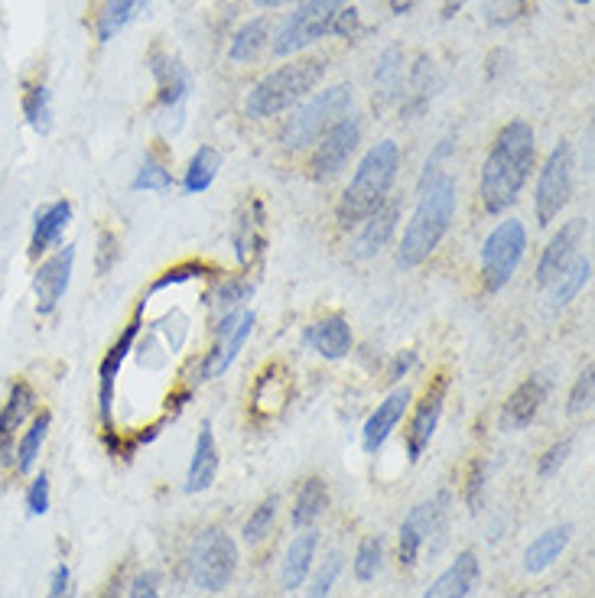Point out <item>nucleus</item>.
<instances>
[{
    "label": "nucleus",
    "mask_w": 595,
    "mask_h": 598,
    "mask_svg": "<svg viewBox=\"0 0 595 598\" xmlns=\"http://www.w3.org/2000/svg\"><path fill=\"white\" fill-rule=\"evenodd\" d=\"M397 173H400V147H397L394 140L374 144V147L361 157V163H358L351 183L345 186V192H342V199H338V209H335V212H338V222H342L345 228H355V225H361L371 212H377V209L387 202V192H391V186L397 183Z\"/></svg>",
    "instance_id": "3"
},
{
    "label": "nucleus",
    "mask_w": 595,
    "mask_h": 598,
    "mask_svg": "<svg viewBox=\"0 0 595 598\" xmlns=\"http://www.w3.org/2000/svg\"><path fill=\"white\" fill-rule=\"evenodd\" d=\"M387 3H391V10H394V13H410L420 0H387Z\"/></svg>",
    "instance_id": "56"
},
{
    "label": "nucleus",
    "mask_w": 595,
    "mask_h": 598,
    "mask_svg": "<svg viewBox=\"0 0 595 598\" xmlns=\"http://www.w3.org/2000/svg\"><path fill=\"white\" fill-rule=\"evenodd\" d=\"M417 364V351H404V354H397L394 361H391V367H387V384H397V381H404L407 374H410V367Z\"/></svg>",
    "instance_id": "53"
},
{
    "label": "nucleus",
    "mask_w": 595,
    "mask_h": 598,
    "mask_svg": "<svg viewBox=\"0 0 595 598\" xmlns=\"http://www.w3.org/2000/svg\"><path fill=\"white\" fill-rule=\"evenodd\" d=\"M325 68H329V62L322 55H299L294 62L268 72L245 98L248 117L268 121V117L290 111L306 95L315 91V85L325 78Z\"/></svg>",
    "instance_id": "4"
},
{
    "label": "nucleus",
    "mask_w": 595,
    "mask_h": 598,
    "mask_svg": "<svg viewBox=\"0 0 595 598\" xmlns=\"http://www.w3.org/2000/svg\"><path fill=\"white\" fill-rule=\"evenodd\" d=\"M147 10V0H104L95 20V36L101 42L114 39L121 29H127L140 13Z\"/></svg>",
    "instance_id": "33"
},
{
    "label": "nucleus",
    "mask_w": 595,
    "mask_h": 598,
    "mask_svg": "<svg viewBox=\"0 0 595 598\" xmlns=\"http://www.w3.org/2000/svg\"><path fill=\"white\" fill-rule=\"evenodd\" d=\"M593 281V258H573L563 274L547 287L550 290V312H560L567 309L573 299L580 297V290Z\"/></svg>",
    "instance_id": "31"
},
{
    "label": "nucleus",
    "mask_w": 595,
    "mask_h": 598,
    "mask_svg": "<svg viewBox=\"0 0 595 598\" xmlns=\"http://www.w3.org/2000/svg\"><path fill=\"white\" fill-rule=\"evenodd\" d=\"M189 573L199 589L206 593H222L232 586L238 573V547L222 527H209L196 537L193 553H189Z\"/></svg>",
    "instance_id": "7"
},
{
    "label": "nucleus",
    "mask_w": 595,
    "mask_h": 598,
    "mask_svg": "<svg viewBox=\"0 0 595 598\" xmlns=\"http://www.w3.org/2000/svg\"><path fill=\"white\" fill-rule=\"evenodd\" d=\"M374 85L381 91V101L374 104H387L404 91V49L400 46H387L381 52L377 68H374Z\"/></svg>",
    "instance_id": "36"
},
{
    "label": "nucleus",
    "mask_w": 595,
    "mask_h": 598,
    "mask_svg": "<svg viewBox=\"0 0 595 598\" xmlns=\"http://www.w3.org/2000/svg\"><path fill=\"white\" fill-rule=\"evenodd\" d=\"M338 573H342V553H329V557H325V563L315 570V576H312V586H309L306 598L332 596V589H335V583H338Z\"/></svg>",
    "instance_id": "44"
},
{
    "label": "nucleus",
    "mask_w": 595,
    "mask_h": 598,
    "mask_svg": "<svg viewBox=\"0 0 595 598\" xmlns=\"http://www.w3.org/2000/svg\"><path fill=\"white\" fill-rule=\"evenodd\" d=\"M274 521H277V495L264 498V501L255 508V514H251L248 524H245V540H248L251 547L264 544V540L271 537V531H274Z\"/></svg>",
    "instance_id": "40"
},
{
    "label": "nucleus",
    "mask_w": 595,
    "mask_h": 598,
    "mask_svg": "<svg viewBox=\"0 0 595 598\" xmlns=\"http://www.w3.org/2000/svg\"><path fill=\"white\" fill-rule=\"evenodd\" d=\"M49 426H52V413L46 410V407H39L36 413H33V420H29V426L20 433V439H16V449H13V472L16 475H29L33 472V465H36V459H39V452H42V443H46V436H49Z\"/></svg>",
    "instance_id": "27"
},
{
    "label": "nucleus",
    "mask_w": 595,
    "mask_h": 598,
    "mask_svg": "<svg viewBox=\"0 0 595 598\" xmlns=\"http://www.w3.org/2000/svg\"><path fill=\"white\" fill-rule=\"evenodd\" d=\"M206 274H215V267L206 264V261H186V264H179V267L163 271V274L150 284V294H160V290H166V287H176V284H186V281L206 277Z\"/></svg>",
    "instance_id": "42"
},
{
    "label": "nucleus",
    "mask_w": 595,
    "mask_h": 598,
    "mask_svg": "<svg viewBox=\"0 0 595 598\" xmlns=\"http://www.w3.org/2000/svg\"><path fill=\"white\" fill-rule=\"evenodd\" d=\"M39 410V394L26 377H16L0 403V469H13V449L23 426Z\"/></svg>",
    "instance_id": "16"
},
{
    "label": "nucleus",
    "mask_w": 595,
    "mask_h": 598,
    "mask_svg": "<svg viewBox=\"0 0 595 598\" xmlns=\"http://www.w3.org/2000/svg\"><path fill=\"white\" fill-rule=\"evenodd\" d=\"M75 596V580H72V570L65 563H59L52 570V580H49V593L46 598H72Z\"/></svg>",
    "instance_id": "52"
},
{
    "label": "nucleus",
    "mask_w": 595,
    "mask_h": 598,
    "mask_svg": "<svg viewBox=\"0 0 595 598\" xmlns=\"http://www.w3.org/2000/svg\"><path fill=\"white\" fill-rule=\"evenodd\" d=\"M315 544H319V534L315 531H302L294 537V544L287 547V557H284V570H281V583L287 593H297L299 586L309 580V570H312V557H315Z\"/></svg>",
    "instance_id": "29"
},
{
    "label": "nucleus",
    "mask_w": 595,
    "mask_h": 598,
    "mask_svg": "<svg viewBox=\"0 0 595 598\" xmlns=\"http://www.w3.org/2000/svg\"><path fill=\"white\" fill-rule=\"evenodd\" d=\"M466 3H469V0H443V16H446V20H453Z\"/></svg>",
    "instance_id": "55"
},
{
    "label": "nucleus",
    "mask_w": 595,
    "mask_h": 598,
    "mask_svg": "<svg viewBox=\"0 0 595 598\" xmlns=\"http://www.w3.org/2000/svg\"><path fill=\"white\" fill-rule=\"evenodd\" d=\"M23 117L36 134H49L52 127V95L46 88V82H29L23 91Z\"/></svg>",
    "instance_id": "38"
},
{
    "label": "nucleus",
    "mask_w": 595,
    "mask_h": 598,
    "mask_svg": "<svg viewBox=\"0 0 595 598\" xmlns=\"http://www.w3.org/2000/svg\"><path fill=\"white\" fill-rule=\"evenodd\" d=\"M251 294V287H248V281H241V277H228L222 287H219V294H215V309L225 315V312H232V309H241V299H248Z\"/></svg>",
    "instance_id": "45"
},
{
    "label": "nucleus",
    "mask_w": 595,
    "mask_h": 598,
    "mask_svg": "<svg viewBox=\"0 0 595 598\" xmlns=\"http://www.w3.org/2000/svg\"><path fill=\"white\" fill-rule=\"evenodd\" d=\"M586 219H573V222H567L554 238H550V245L544 248V258H541V264H537V284L547 290L560 274H563V267L577 258V248H580V241H583V235H586Z\"/></svg>",
    "instance_id": "20"
},
{
    "label": "nucleus",
    "mask_w": 595,
    "mask_h": 598,
    "mask_svg": "<svg viewBox=\"0 0 595 598\" xmlns=\"http://www.w3.org/2000/svg\"><path fill=\"white\" fill-rule=\"evenodd\" d=\"M131 189H134V192H170V189H173V173H170V166H166L157 153H150V157L140 163V170H137Z\"/></svg>",
    "instance_id": "39"
},
{
    "label": "nucleus",
    "mask_w": 595,
    "mask_h": 598,
    "mask_svg": "<svg viewBox=\"0 0 595 598\" xmlns=\"http://www.w3.org/2000/svg\"><path fill=\"white\" fill-rule=\"evenodd\" d=\"M264 245H268V238H264V209L255 199L251 209H248V215L238 222V232H235V248H238L241 267H251L264 254Z\"/></svg>",
    "instance_id": "32"
},
{
    "label": "nucleus",
    "mask_w": 595,
    "mask_h": 598,
    "mask_svg": "<svg viewBox=\"0 0 595 598\" xmlns=\"http://www.w3.org/2000/svg\"><path fill=\"white\" fill-rule=\"evenodd\" d=\"M325 504H329V488H325V482L319 478V475H309L302 485H299V495H297V508H294V524L297 527H312L315 521H319V514L325 511Z\"/></svg>",
    "instance_id": "37"
},
{
    "label": "nucleus",
    "mask_w": 595,
    "mask_h": 598,
    "mask_svg": "<svg viewBox=\"0 0 595 598\" xmlns=\"http://www.w3.org/2000/svg\"><path fill=\"white\" fill-rule=\"evenodd\" d=\"M544 400H547V381L544 377H528L524 384H518L515 390H511V397L505 400V410H501V426L505 429H511V433H521V429H528L534 420H537V413H541V407H544Z\"/></svg>",
    "instance_id": "23"
},
{
    "label": "nucleus",
    "mask_w": 595,
    "mask_h": 598,
    "mask_svg": "<svg viewBox=\"0 0 595 598\" xmlns=\"http://www.w3.org/2000/svg\"><path fill=\"white\" fill-rule=\"evenodd\" d=\"M351 104H355V95H351V85H332L325 91H315L306 104H299L297 114L287 117L284 130H281V144L284 150L297 153L312 147L332 124H338L342 117L351 114Z\"/></svg>",
    "instance_id": "5"
},
{
    "label": "nucleus",
    "mask_w": 595,
    "mask_h": 598,
    "mask_svg": "<svg viewBox=\"0 0 595 598\" xmlns=\"http://www.w3.org/2000/svg\"><path fill=\"white\" fill-rule=\"evenodd\" d=\"M219 465H222V456H219V446H215V433H212L209 423H202L199 436H196L193 462H189V472H186V495L209 491L219 478Z\"/></svg>",
    "instance_id": "26"
},
{
    "label": "nucleus",
    "mask_w": 595,
    "mask_h": 598,
    "mask_svg": "<svg viewBox=\"0 0 595 598\" xmlns=\"http://www.w3.org/2000/svg\"><path fill=\"white\" fill-rule=\"evenodd\" d=\"M294 390H297L294 371L284 361H268L261 367V374L255 377V387H251V397H248L251 423L264 426V423L277 420L287 410V403L294 400Z\"/></svg>",
    "instance_id": "14"
},
{
    "label": "nucleus",
    "mask_w": 595,
    "mask_h": 598,
    "mask_svg": "<svg viewBox=\"0 0 595 598\" xmlns=\"http://www.w3.org/2000/svg\"><path fill=\"white\" fill-rule=\"evenodd\" d=\"M570 199H573V147L567 140H560L550 150V157L537 176V189H534L537 225L550 228L560 219V212L570 205Z\"/></svg>",
    "instance_id": "9"
},
{
    "label": "nucleus",
    "mask_w": 595,
    "mask_h": 598,
    "mask_svg": "<svg viewBox=\"0 0 595 598\" xmlns=\"http://www.w3.org/2000/svg\"><path fill=\"white\" fill-rule=\"evenodd\" d=\"M144 328V302L134 309L131 322L124 325V332L117 335V341L104 351L101 364H98V416H101V426L111 429V410H114V384H117V374L131 354V348L137 345V335Z\"/></svg>",
    "instance_id": "15"
},
{
    "label": "nucleus",
    "mask_w": 595,
    "mask_h": 598,
    "mask_svg": "<svg viewBox=\"0 0 595 598\" xmlns=\"http://www.w3.org/2000/svg\"><path fill=\"white\" fill-rule=\"evenodd\" d=\"M72 267H75V248L72 245L59 248L55 254H49L36 264L33 297H36V315L39 319H49L59 309V302L65 299L69 284H72Z\"/></svg>",
    "instance_id": "17"
},
{
    "label": "nucleus",
    "mask_w": 595,
    "mask_h": 598,
    "mask_svg": "<svg viewBox=\"0 0 595 598\" xmlns=\"http://www.w3.org/2000/svg\"><path fill=\"white\" fill-rule=\"evenodd\" d=\"M456 179L443 166H426L417 192V209L410 215V225L404 232V241L397 248L400 267H420L433 258V251L449 235V225L456 219Z\"/></svg>",
    "instance_id": "2"
},
{
    "label": "nucleus",
    "mask_w": 595,
    "mask_h": 598,
    "mask_svg": "<svg viewBox=\"0 0 595 598\" xmlns=\"http://www.w3.org/2000/svg\"><path fill=\"white\" fill-rule=\"evenodd\" d=\"M570 537H573V527H570V524H560V527H550L547 534H541V537L528 547V553H524V570H528L531 576L550 570V566L563 557V550L570 547Z\"/></svg>",
    "instance_id": "30"
},
{
    "label": "nucleus",
    "mask_w": 595,
    "mask_h": 598,
    "mask_svg": "<svg viewBox=\"0 0 595 598\" xmlns=\"http://www.w3.org/2000/svg\"><path fill=\"white\" fill-rule=\"evenodd\" d=\"M255 332V312L251 309H232L219 319L215 325V345L206 351L202 364H199V381H212V377H222L232 361L241 354L245 341L251 338Z\"/></svg>",
    "instance_id": "12"
},
{
    "label": "nucleus",
    "mask_w": 595,
    "mask_h": 598,
    "mask_svg": "<svg viewBox=\"0 0 595 598\" xmlns=\"http://www.w3.org/2000/svg\"><path fill=\"white\" fill-rule=\"evenodd\" d=\"M46 511H49V475L39 472V475H33V482L26 488V514L42 518Z\"/></svg>",
    "instance_id": "46"
},
{
    "label": "nucleus",
    "mask_w": 595,
    "mask_h": 598,
    "mask_svg": "<svg viewBox=\"0 0 595 598\" xmlns=\"http://www.w3.org/2000/svg\"><path fill=\"white\" fill-rule=\"evenodd\" d=\"M482 498H485V462L475 459V462L469 465V485H466V501H469V511H472V514H479Z\"/></svg>",
    "instance_id": "49"
},
{
    "label": "nucleus",
    "mask_w": 595,
    "mask_h": 598,
    "mask_svg": "<svg viewBox=\"0 0 595 598\" xmlns=\"http://www.w3.org/2000/svg\"><path fill=\"white\" fill-rule=\"evenodd\" d=\"M121 583H124V580H121V576H114V580L108 583V589L101 593V598H121Z\"/></svg>",
    "instance_id": "57"
},
{
    "label": "nucleus",
    "mask_w": 595,
    "mask_h": 598,
    "mask_svg": "<svg viewBox=\"0 0 595 598\" xmlns=\"http://www.w3.org/2000/svg\"><path fill=\"white\" fill-rule=\"evenodd\" d=\"M528 10H531V0H485V3H482L485 23H492V26L518 23Z\"/></svg>",
    "instance_id": "43"
},
{
    "label": "nucleus",
    "mask_w": 595,
    "mask_h": 598,
    "mask_svg": "<svg viewBox=\"0 0 595 598\" xmlns=\"http://www.w3.org/2000/svg\"><path fill=\"white\" fill-rule=\"evenodd\" d=\"M436 95V68H433V59L423 52L417 55L410 75H407V101L400 104V114L404 117H417L426 111V104L433 101Z\"/></svg>",
    "instance_id": "28"
},
{
    "label": "nucleus",
    "mask_w": 595,
    "mask_h": 598,
    "mask_svg": "<svg viewBox=\"0 0 595 598\" xmlns=\"http://www.w3.org/2000/svg\"><path fill=\"white\" fill-rule=\"evenodd\" d=\"M537 163V134L528 121H511L498 130L479 179V199L488 215H505L528 186Z\"/></svg>",
    "instance_id": "1"
},
{
    "label": "nucleus",
    "mask_w": 595,
    "mask_h": 598,
    "mask_svg": "<svg viewBox=\"0 0 595 598\" xmlns=\"http://www.w3.org/2000/svg\"><path fill=\"white\" fill-rule=\"evenodd\" d=\"M570 449H573V439H570V436H567V439H560V443H554V446L547 449V456L541 459V475H544V478L557 475V472H560V465L567 462Z\"/></svg>",
    "instance_id": "51"
},
{
    "label": "nucleus",
    "mask_w": 595,
    "mask_h": 598,
    "mask_svg": "<svg viewBox=\"0 0 595 598\" xmlns=\"http://www.w3.org/2000/svg\"><path fill=\"white\" fill-rule=\"evenodd\" d=\"M117 251H121V245H117V235L114 232H101L98 235V254H95V271L104 277L114 264H117Z\"/></svg>",
    "instance_id": "48"
},
{
    "label": "nucleus",
    "mask_w": 595,
    "mask_h": 598,
    "mask_svg": "<svg viewBox=\"0 0 595 598\" xmlns=\"http://www.w3.org/2000/svg\"><path fill=\"white\" fill-rule=\"evenodd\" d=\"M219 170H222V153H219L215 147H199V150L193 153L186 173H183V189H186L189 196H202V192L215 183Z\"/></svg>",
    "instance_id": "35"
},
{
    "label": "nucleus",
    "mask_w": 595,
    "mask_h": 598,
    "mask_svg": "<svg viewBox=\"0 0 595 598\" xmlns=\"http://www.w3.org/2000/svg\"><path fill=\"white\" fill-rule=\"evenodd\" d=\"M345 3L348 0H302L297 10L277 26L274 39H271L274 55H297L302 49H309L312 42L325 39Z\"/></svg>",
    "instance_id": "6"
},
{
    "label": "nucleus",
    "mask_w": 595,
    "mask_h": 598,
    "mask_svg": "<svg viewBox=\"0 0 595 598\" xmlns=\"http://www.w3.org/2000/svg\"><path fill=\"white\" fill-rule=\"evenodd\" d=\"M482 580V563L472 550H462L423 593V598H469Z\"/></svg>",
    "instance_id": "24"
},
{
    "label": "nucleus",
    "mask_w": 595,
    "mask_h": 598,
    "mask_svg": "<svg viewBox=\"0 0 595 598\" xmlns=\"http://www.w3.org/2000/svg\"><path fill=\"white\" fill-rule=\"evenodd\" d=\"M449 501H453L449 491H439L436 498L417 504V508L407 514V521L400 524V537H397V560H400V570L417 566L423 544H426L433 534L443 531L446 514H449Z\"/></svg>",
    "instance_id": "13"
},
{
    "label": "nucleus",
    "mask_w": 595,
    "mask_h": 598,
    "mask_svg": "<svg viewBox=\"0 0 595 598\" xmlns=\"http://www.w3.org/2000/svg\"><path fill=\"white\" fill-rule=\"evenodd\" d=\"M147 62H150L153 78H157V101H160V108H163V124H170V117H173V130H176L179 121H183L186 95H189V75H186V68H183L170 52H163L160 46L150 49Z\"/></svg>",
    "instance_id": "18"
},
{
    "label": "nucleus",
    "mask_w": 595,
    "mask_h": 598,
    "mask_svg": "<svg viewBox=\"0 0 595 598\" xmlns=\"http://www.w3.org/2000/svg\"><path fill=\"white\" fill-rule=\"evenodd\" d=\"M593 394H595V367L590 364V367L577 377V384H573V394H570V413H583V410H590V407H593Z\"/></svg>",
    "instance_id": "47"
},
{
    "label": "nucleus",
    "mask_w": 595,
    "mask_h": 598,
    "mask_svg": "<svg viewBox=\"0 0 595 598\" xmlns=\"http://www.w3.org/2000/svg\"><path fill=\"white\" fill-rule=\"evenodd\" d=\"M528 251V228L518 219L501 222L482 245V284L488 294H498L511 284Z\"/></svg>",
    "instance_id": "8"
},
{
    "label": "nucleus",
    "mask_w": 595,
    "mask_h": 598,
    "mask_svg": "<svg viewBox=\"0 0 595 598\" xmlns=\"http://www.w3.org/2000/svg\"><path fill=\"white\" fill-rule=\"evenodd\" d=\"M410 400H413L410 387H397V390H391V394L377 403V410L368 416V423H364V429H361V446H364L368 456H377V452L384 449L387 436H391V433L397 429V423L404 420Z\"/></svg>",
    "instance_id": "19"
},
{
    "label": "nucleus",
    "mask_w": 595,
    "mask_h": 598,
    "mask_svg": "<svg viewBox=\"0 0 595 598\" xmlns=\"http://www.w3.org/2000/svg\"><path fill=\"white\" fill-rule=\"evenodd\" d=\"M397 219H400V205L397 202H384L377 212H371L364 222H361V232L351 245V258L355 261H368L374 254L384 251V245L391 241L394 228H397Z\"/></svg>",
    "instance_id": "25"
},
{
    "label": "nucleus",
    "mask_w": 595,
    "mask_h": 598,
    "mask_svg": "<svg viewBox=\"0 0 595 598\" xmlns=\"http://www.w3.org/2000/svg\"><path fill=\"white\" fill-rule=\"evenodd\" d=\"M271 42V20L268 16H255L245 26H238V33L232 36L228 46V59L232 62H255Z\"/></svg>",
    "instance_id": "34"
},
{
    "label": "nucleus",
    "mask_w": 595,
    "mask_h": 598,
    "mask_svg": "<svg viewBox=\"0 0 595 598\" xmlns=\"http://www.w3.org/2000/svg\"><path fill=\"white\" fill-rule=\"evenodd\" d=\"M72 222V202L69 199H55L49 205H42L33 219V235H29V261H39L42 254H49L52 248H59L65 228Z\"/></svg>",
    "instance_id": "22"
},
{
    "label": "nucleus",
    "mask_w": 595,
    "mask_h": 598,
    "mask_svg": "<svg viewBox=\"0 0 595 598\" xmlns=\"http://www.w3.org/2000/svg\"><path fill=\"white\" fill-rule=\"evenodd\" d=\"M577 3H593V0H577Z\"/></svg>",
    "instance_id": "59"
},
{
    "label": "nucleus",
    "mask_w": 595,
    "mask_h": 598,
    "mask_svg": "<svg viewBox=\"0 0 595 598\" xmlns=\"http://www.w3.org/2000/svg\"><path fill=\"white\" fill-rule=\"evenodd\" d=\"M358 144H361V121L355 117V114H348V117H342L338 124H332L312 147V160H309V176L315 179V183H329V179H335L345 166H348V160H351V153L358 150Z\"/></svg>",
    "instance_id": "10"
},
{
    "label": "nucleus",
    "mask_w": 595,
    "mask_h": 598,
    "mask_svg": "<svg viewBox=\"0 0 595 598\" xmlns=\"http://www.w3.org/2000/svg\"><path fill=\"white\" fill-rule=\"evenodd\" d=\"M358 33H361V13H358V7L345 3V7L338 10V16H335V23H332V33H329V36L355 39Z\"/></svg>",
    "instance_id": "50"
},
{
    "label": "nucleus",
    "mask_w": 595,
    "mask_h": 598,
    "mask_svg": "<svg viewBox=\"0 0 595 598\" xmlns=\"http://www.w3.org/2000/svg\"><path fill=\"white\" fill-rule=\"evenodd\" d=\"M446 397H449V374L446 371H436L420 400L413 403V416L407 423V459L410 462H420L423 452L430 449V439L436 436V426H439V416H443V407H446Z\"/></svg>",
    "instance_id": "11"
},
{
    "label": "nucleus",
    "mask_w": 595,
    "mask_h": 598,
    "mask_svg": "<svg viewBox=\"0 0 595 598\" xmlns=\"http://www.w3.org/2000/svg\"><path fill=\"white\" fill-rule=\"evenodd\" d=\"M381 560H384V540L381 537H364L358 544V553H355V580L371 583L381 570Z\"/></svg>",
    "instance_id": "41"
},
{
    "label": "nucleus",
    "mask_w": 595,
    "mask_h": 598,
    "mask_svg": "<svg viewBox=\"0 0 595 598\" xmlns=\"http://www.w3.org/2000/svg\"><path fill=\"white\" fill-rule=\"evenodd\" d=\"M131 598H160V593H157V576L153 573L137 576L134 586H131Z\"/></svg>",
    "instance_id": "54"
},
{
    "label": "nucleus",
    "mask_w": 595,
    "mask_h": 598,
    "mask_svg": "<svg viewBox=\"0 0 595 598\" xmlns=\"http://www.w3.org/2000/svg\"><path fill=\"white\" fill-rule=\"evenodd\" d=\"M302 341H306V348H312L325 361H342L351 351V345H355L351 325H348V319L342 312H329V315L315 319L302 332Z\"/></svg>",
    "instance_id": "21"
},
{
    "label": "nucleus",
    "mask_w": 595,
    "mask_h": 598,
    "mask_svg": "<svg viewBox=\"0 0 595 598\" xmlns=\"http://www.w3.org/2000/svg\"><path fill=\"white\" fill-rule=\"evenodd\" d=\"M258 7H281V3H290V0H255Z\"/></svg>",
    "instance_id": "58"
}]
</instances>
